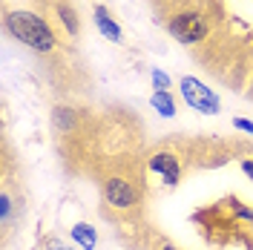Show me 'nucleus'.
Wrapping results in <instances>:
<instances>
[{"instance_id":"nucleus-1","label":"nucleus","mask_w":253,"mask_h":250,"mask_svg":"<svg viewBox=\"0 0 253 250\" xmlns=\"http://www.w3.org/2000/svg\"><path fill=\"white\" fill-rule=\"evenodd\" d=\"M6 29L12 32L20 43L32 46L35 52H52L55 49L52 29L32 12H9L6 15Z\"/></svg>"},{"instance_id":"nucleus-2","label":"nucleus","mask_w":253,"mask_h":250,"mask_svg":"<svg viewBox=\"0 0 253 250\" xmlns=\"http://www.w3.org/2000/svg\"><path fill=\"white\" fill-rule=\"evenodd\" d=\"M170 35H173L175 41H181V43H196V41H202L207 35V23L202 15H178L170 20Z\"/></svg>"},{"instance_id":"nucleus-3","label":"nucleus","mask_w":253,"mask_h":250,"mask_svg":"<svg viewBox=\"0 0 253 250\" xmlns=\"http://www.w3.org/2000/svg\"><path fill=\"white\" fill-rule=\"evenodd\" d=\"M181 92H184V98H187L196 110H202V112H219V98L210 92V89H205L199 81L181 78Z\"/></svg>"},{"instance_id":"nucleus-4","label":"nucleus","mask_w":253,"mask_h":250,"mask_svg":"<svg viewBox=\"0 0 253 250\" xmlns=\"http://www.w3.org/2000/svg\"><path fill=\"white\" fill-rule=\"evenodd\" d=\"M104 193H107V202L115 204V207H132V202H135V190L124 178H110Z\"/></svg>"},{"instance_id":"nucleus-5","label":"nucleus","mask_w":253,"mask_h":250,"mask_svg":"<svg viewBox=\"0 0 253 250\" xmlns=\"http://www.w3.org/2000/svg\"><path fill=\"white\" fill-rule=\"evenodd\" d=\"M153 170L161 172L167 178V184H175L178 181V158L170 156V153H161V156L153 158Z\"/></svg>"},{"instance_id":"nucleus-6","label":"nucleus","mask_w":253,"mask_h":250,"mask_svg":"<svg viewBox=\"0 0 253 250\" xmlns=\"http://www.w3.org/2000/svg\"><path fill=\"white\" fill-rule=\"evenodd\" d=\"M95 23H98V29H101V35H104V38H110V41H115V43L121 41V26H118V23L110 17V12H107V9H101V6L95 9Z\"/></svg>"},{"instance_id":"nucleus-7","label":"nucleus","mask_w":253,"mask_h":250,"mask_svg":"<svg viewBox=\"0 0 253 250\" xmlns=\"http://www.w3.org/2000/svg\"><path fill=\"white\" fill-rule=\"evenodd\" d=\"M153 107H156V110L161 112V115H167V118H170V115H175V104H173V98L164 92V89H158V92L153 95Z\"/></svg>"},{"instance_id":"nucleus-8","label":"nucleus","mask_w":253,"mask_h":250,"mask_svg":"<svg viewBox=\"0 0 253 250\" xmlns=\"http://www.w3.org/2000/svg\"><path fill=\"white\" fill-rule=\"evenodd\" d=\"M72 236H75L86 250L95 245V230H92V227H86V224H75V227H72Z\"/></svg>"},{"instance_id":"nucleus-9","label":"nucleus","mask_w":253,"mask_h":250,"mask_svg":"<svg viewBox=\"0 0 253 250\" xmlns=\"http://www.w3.org/2000/svg\"><path fill=\"white\" fill-rule=\"evenodd\" d=\"M61 17H63V23L69 26V32L75 35V32H78V20H75V12H72V9H66V6H61Z\"/></svg>"},{"instance_id":"nucleus-10","label":"nucleus","mask_w":253,"mask_h":250,"mask_svg":"<svg viewBox=\"0 0 253 250\" xmlns=\"http://www.w3.org/2000/svg\"><path fill=\"white\" fill-rule=\"evenodd\" d=\"M153 81H156V86H161V89L170 86V78H167L164 72H158V69H153Z\"/></svg>"},{"instance_id":"nucleus-11","label":"nucleus","mask_w":253,"mask_h":250,"mask_svg":"<svg viewBox=\"0 0 253 250\" xmlns=\"http://www.w3.org/2000/svg\"><path fill=\"white\" fill-rule=\"evenodd\" d=\"M233 124H236L239 129H245V132H251V135H253V124H251V121H245V118H236Z\"/></svg>"},{"instance_id":"nucleus-12","label":"nucleus","mask_w":253,"mask_h":250,"mask_svg":"<svg viewBox=\"0 0 253 250\" xmlns=\"http://www.w3.org/2000/svg\"><path fill=\"white\" fill-rule=\"evenodd\" d=\"M242 170L248 172V175H251V181H253V158H245V161H242Z\"/></svg>"},{"instance_id":"nucleus-13","label":"nucleus","mask_w":253,"mask_h":250,"mask_svg":"<svg viewBox=\"0 0 253 250\" xmlns=\"http://www.w3.org/2000/svg\"><path fill=\"white\" fill-rule=\"evenodd\" d=\"M161 250H175V248H170V245H164V248H161Z\"/></svg>"}]
</instances>
